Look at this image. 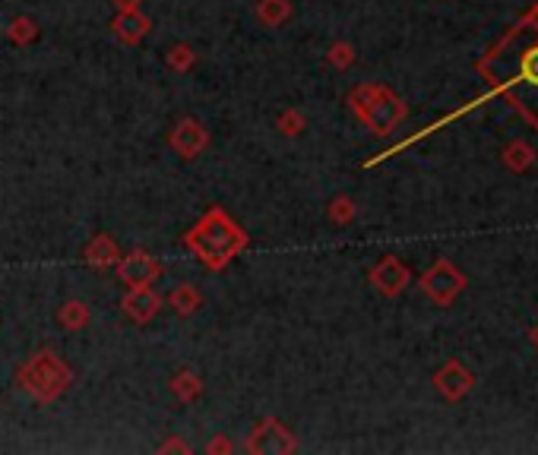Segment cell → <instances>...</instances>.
Masks as SVG:
<instances>
[{"mask_svg":"<svg viewBox=\"0 0 538 455\" xmlns=\"http://www.w3.org/2000/svg\"><path fill=\"white\" fill-rule=\"evenodd\" d=\"M491 95H504L516 111H523L532 121V105H535L538 99V39L516 54V70H513V76L510 80L494 82Z\"/></svg>","mask_w":538,"mask_h":455,"instance_id":"4","label":"cell"},{"mask_svg":"<svg viewBox=\"0 0 538 455\" xmlns=\"http://www.w3.org/2000/svg\"><path fill=\"white\" fill-rule=\"evenodd\" d=\"M82 260H86L92 269H108V266H115V262L121 260V250H117L115 237L95 235L92 241L86 244V250H82Z\"/></svg>","mask_w":538,"mask_h":455,"instance_id":"13","label":"cell"},{"mask_svg":"<svg viewBox=\"0 0 538 455\" xmlns=\"http://www.w3.org/2000/svg\"><path fill=\"white\" fill-rule=\"evenodd\" d=\"M111 4H115L117 10H136L143 4V0H111Z\"/></svg>","mask_w":538,"mask_h":455,"instance_id":"25","label":"cell"},{"mask_svg":"<svg viewBox=\"0 0 538 455\" xmlns=\"http://www.w3.org/2000/svg\"><path fill=\"white\" fill-rule=\"evenodd\" d=\"M276 127H279V133H285V136H301L304 130H308V117H304L298 107H289V111L279 114Z\"/></svg>","mask_w":538,"mask_h":455,"instance_id":"20","label":"cell"},{"mask_svg":"<svg viewBox=\"0 0 538 455\" xmlns=\"http://www.w3.org/2000/svg\"><path fill=\"white\" fill-rule=\"evenodd\" d=\"M532 341H535V345H538V326L532 329Z\"/></svg>","mask_w":538,"mask_h":455,"instance_id":"28","label":"cell"},{"mask_svg":"<svg viewBox=\"0 0 538 455\" xmlns=\"http://www.w3.org/2000/svg\"><path fill=\"white\" fill-rule=\"evenodd\" d=\"M121 307L134 322H149L161 310V297L152 291V285H146V288H127Z\"/></svg>","mask_w":538,"mask_h":455,"instance_id":"11","label":"cell"},{"mask_svg":"<svg viewBox=\"0 0 538 455\" xmlns=\"http://www.w3.org/2000/svg\"><path fill=\"white\" fill-rule=\"evenodd\" d=\"M149 26H152V22H149L146 13H140V7L121 10V13L111 20V32H115L124 45H140V41L149 35Z\"/></svg>","mask_w":538,"mask_h":455,"instance_id":"12","label":"cell"},{"mask_svg":"<svg viewBox=\"0 0 538 455\" xmlns=\"http://www.w3.org/2000/svg\"><path fill=\"white\" fill-rule=\"evenodd\" d=\"M213 452H231V442H225V440H219V442H213Z\"/></svg>","mask_w":538,"mask_h":455,"instance_id":"26","label":"cell"},{"mask_svg":"<svg viewBox=\"0 0 538 455\" xmlns=\"http://www.w3.org/2000/svg\"><path fill=\"white\" fill-rule=\"evenodd\" d=\"M171 392H175L181 402H196L203 395V380L194 370H181V373H175V380H171Z\"/></svg>","mask_w":538,"mask_h":455,"instance_id":"18","label":"cell"},{"mask_svg":"<svg viewBox=\"0 0 538 455\" xmlns=\"http://www.w3.org/2000/svg\"><path fill=\"white\" fill-rule=\"evenodd\" d=\"M519 22H523V29H525V32L538 35V4H532V7L523 13V20H519Z\"/></svg>","mask_w":538,"mask_h":455,"instance_id":"24","label":"cell"},{"mask_svg":"<svg viewBox=\"0 0 538 455\" xmlns=\"http://www.w3.org/2000/svg\"><path fill=\"white\" fill-rule=\"evenodd\" d=\"M355 200L351 196H336V200L330 202V209H326V219L333 221V225H351L355 221Z\"/></svg>","mask_w":538,"mask_h":455,"instance_id":"19","label":"cell"},{"mask_svg":"<svg viewBox=\"0 0 538 455\" xmlns=\"http://www.w3.org/2000/svg\"><path fill=\"white\" fill-rule=\"evenodd\" d=\"M117 266V279L127 285V288H146L161 275V266L146 253V250H130L127 256L115 262Z\"/></svg>","mask_w":538,"mask_h":455,"instance_id":"8","label":"cell"},{"mask_svg":"<svg viewBox=\"0 0 538 455\" xmlns=\"http://www.w3.org/2000/svg\"><path fill=\"white\" fill-rule=\"evenodd\" d=\"M430 382H434V389L444 395L447 402H463L465 395L475 389V373H472L463 361L450 357V361H447L444 367L434 373V380H430Z\"/></svg>","mask_w":538,"mask_h":455,"instance_id":"6","label":"cell"},{"mask_svg":"<svg viewBox=\"0 0 538 455\" xmlns=\"http://www.w3.org/2000/svg\"><path fill=\"white\" fill-rule=\"evenodd\" d=\"M89 320H92V313H89V307L82 301H67L61 310H57V322H61L67 332H80V329H86Z\"/></svg>","mask_w":538,"mask_h":455,"instance_id":"16","label":"cell"},{"mask_svg":"<svg viewBox=\"0 0 538 455\" xmlns=\"http://www.w3.org/2000/svg\"><path fill=\"white\" fill-rule=\"evenodd\" d=\"M289 16H291L289 0H260V4H256V20H260L263 26H269V29L282 26Z\"/></svg>","mask_w":538,"mask_h":455,"instance_id":"17","label":"cell"},{"mask_svg":"<svg viewBox=\"0 0 538 455\" xmlns=\"http://www.w3.org/2000/svg\"><path fill=\"white\" fill-rule=\"evenodd\" d=\"M194 64H196V54L190 45H175L169 51V67L175 70V73H187Z\"/></svg>","mask_w":538,"mask_h":455,"instance_id":"23","label":"cell"},{"mask_svg":"<svg viewBox=\"0 0 538 455\" xmlns=\"http://www.w3.org/2000/svg\"><path fill=\"white\" fill-rule=\"evenodd\" d=\"M247 452H295V436L276 421V417H266L260 427H254L247 440Z\"/></svg>","mask_w":538,"mask_h":455,"instance_id":"9","label":"cell"},{"mask_svg":"<svg viewBox=\"0 0 538 455\" xmlns=\"http://www.w3.org/2000/svg\"><path fill=\"white\" fill-rule=\"evenodd\" d=\"M169 146L171 152L181 155V159H196V155L209 146V130L203 127L196 117H184V121H178L175 130H171Z\"/></svg>","mask_w":538,"mask_h":455,"instance_id":"10","label":"cell"},{"mask_svg":"<svg viewBox=\"0 0 538 455\" xmlns=\"http://www.w3.org/2000/svg\"><path fill=\"white\" fill-rule=\"evenodd\" d=\"M7 35H10V41H16V45H29V41H35V35H39V26H35L29 16H16V20L10 22Z\"/></svg>","mask_w":538,"mask_h":455,"instance_id":"22","label":"cell"},{"mask_svg":"<svg viewBox=\"0 0 538 455\" xmlns=\"http://www.w3.org/2000/svg\"><path fill=\"white\" fill-rule=\"evenodd\" d=\"M16 382H20V389L29 395V399L48 405L67 392V386L74 382V373H70V367L61 361V355H54V351H39V355H32L20 370H16Z\"/></svg>","mask_w":538,"mask_h":455,"instance_id":"3","label":"cell"},{"mask_svg":"<svg viewBox=\"0 0 538 455\" xmlns=\"http://www.w3.org/2000/svg\"><path fill=\"white\" fill-rule=\"evenodd\" d=\"M250 237L222 206L206 209L200 221L184 235V247L196 256L206 269L219 272V269L229 266L235 256H241L247 250Z\"/></svg>","mask_w":538,"mask_h":455,"instance_id":"1","label":"cell"},{"mask_svg":"<svg viewBox=\"0 0 538 455\" xmlns=\"http://www.w3.org/2000/svg\"><path fill=\"white\" fill-rule=\"evenodd\" d=\"M169 449H181V452H190V446H187V442H181V440H171L169 446H165V452H169Z\"/></svg>","mask_w":538,"mask_h":455,"instance_id":"27","label":"cell"},{"mask_svg":"<svg viewBox=\"0 0 538 455\" xmlns=\"http://www.w3.org/2000/svg\"><path fill=\"white\" fill-rule=\"evenodd\" d=\"M326 64L336 70H349L351 64H355V47H351L349 41H336V45H330V51H326Z\"/></svg>","mask_w":538,"mask_h":455,"instance_id":"21","label":"cell"},{"mask_svg":"<svg viewBox=\"0 0 538 455\" xmlns=\"http://www.w3.org/2000/svg\"><path fill=\"white\" fill-rule=\"evenodd\" d=\"M368 279L384 297H399L405 288H409L412 272H409V266L399 260V256H384V260L377 262V266L368 272Z\"/></svg>","mask_w":538,"mask_h":455,"instance_id":"7","label":"cell"},{"mask_svg":"<svg viewBox=\"0 0 538 455\" xmlns=\"http://www.w3.org/2000/svg\"><path fill=\"white\" fill-rule=\"evenodd\" d=\"M535 149H532V142L525 140H513L504 146V152H500V161H504L507 167H510L513 175H523V171H529L532 165H535Z\"/></svg>","mask_w":538,"mask_h":455,"instance_id":"14","label":"cell"},{"mask_svg":"<svg viewBox=\"0 0 538 455\" xmlns=\"http://www.w3.org/2000/svg\"><path fill=\"white\" fill-rule=\"evenodd\" d=\"M349 107L374 136H390L405 121L409 105L380 82H361L349 92Z\"/></svg>","mask_w":538,"mask_h":455,"instance_id":"2","label":"cell"},{"mask_svg":"<svg viewBox=\"0 0 538 455\" xmlns=\"http://www.w3.org/2000/svg\"><path fill=\"white\" fill-rule=\"evenodd\" d=\"M418 288L424 291V297H430V301L438 304V307H450L465 291V275L459 272L447 256H440V260H434V266L421 275Z\"/></svg>","mask_w":538,"mask_h":455,"instance_id":"5","label":"cell"},{"mask_svg":"<svg viewBox=\"0 0 538 455\" xmlns=\"http://www.w3.org/2000/svg\"><path fill=\"white\" fill-rule=\"evenodd\" d=\"M200 304H203V297L194 285H178V288L169 295V307L175 310L178 316H194L196 310H200Z\"/></svg>","mask_w":538,"mask_h":455,"instance_id":"15","label":"cell"}]
</instances>
